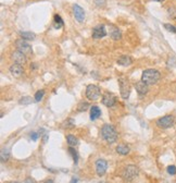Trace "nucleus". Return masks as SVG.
Here are the masks:
<instances>
[{"label": "nucleus", "mask_w": 176, "mask_h": 183, "mask_svg": "<svg viewBox=\"0 0 176 183\" xmlns=\"http://www.w3.org/2000/svg\"><path fill=\"white\" fill-rule=\"evenodd\" d=\"M161 74L160 72L155 69H147L142 72V81L146 83L147 85H153L160 80Z\"/></svg>", "instance_id": "1"}, {"label": "nucleus", "mask_w": 176, "mask_h": 183, "mask_svg": "<svg viewBox=\"0 0 176 183\" xmlns=\"http://www.w3.org/2000/svg\"><path fill=\"white\" fill-rule=\"evenodd\" d=\"M101 135H102V139L106 141L109 144H112V143L117 142V132L115 131L113 125L111 124H104L101 129Z\"/></svg>", "instance_id": "2"}, {"label": "nucleus", "mask_w": 176, "mask_h": 183, "mask_svg": "<svg viewBox=\"0 0 176 183\" xmlns=\"http://www.w3.org/2000/svg\"><path fill=\"white\" fill-rule=\"evenodd\" d=\"M138 173H139L138 168L136 167V166H134V165H129V166H127V167L123 170L122 177L125 181L131 182V181H133L137 176H138Z\"/></svg>", "instance_id": "3"}, {"label": "nucleus", "mask_w": 176, "mask_h": 183, "mask_svg": "<svg viewBox=\"0 0 176 183\" xmlns=\"http://www.w3.org/2000/svg\"><path fill=\"white\" fill-rule=\"evenodd\" d=\"M119 86H120V93H121V96H122L123 99H127L131 95V84L127 81V79L125 77H120L119 79Z\"/></svg>", "instance_id": "4"}, {"label": "nucleus", "mask_w": 176, "mask_h": 183, "mask_svg": "<svg viewBox=\"0 0 176 183\" xmlns=\"http://www.w3.org/2000/svg\"><path fill=\"white\" fill-rule=\"evenodd\" d=\"M101 96V89L99 86L90 84L86 87V97L89 100H97L98 98Z\"/></svg>", "instance_id": "5"}, {"label": "nucleus", "mask_w": 176, "mask_h": 183, "mask_svg": "<svg viewBox=\"0 0 176 183\" xmlns=\"http://www.w3.org/2000/svg\"><path fill=\"white\" fill-rule=\"evenodd\" d=\"M175 123V119H174L173 116H164V117L160 118L157 120V125L161 129H169L171 126L174 125Z\"/></svg>", "instance_id": "6"}, {"label": "nucleus", "mask_w": 176, "mask_h": 183, "mask_svg": "<svg viewBox=\"0 0 176 183\" xmlns=\"http://www.w3.org/2000/svg\"><path fill=\"white\" fill-rule=\"evenodd\" d=\"M15 46H16V48H18V50L23 52L24 55L32 54V46L25 41V39H19V41H16Z\"/></svg>", "instance_id": "7"}, {"label": "nucleus", "mask_w": 176, "mask_h": 183, "mask_svg": "<svg viewBox=\"0 0 176 183\" xmlns=\"http://www.w3.org/2000/svg\"><path fill=\"white\" fill-rule=\"evenodd\" d=\"M102 104L104 106H107V107H113L114 105L117 104V97L114 96L112 93H104L103 96H102Z\"/></svg>", "instance_id": "8"}, {"label": "nucleus", "mask_w": 176, "mask_h": 183, "mask_svg": "<svg viewBox=\"0 0 176 183\" xmlns=\"http://www.w3.org/2000/svg\"><path fill=\"white\" fill-rule=\"evenodd\" d=\"M107 169H108L107 160H104V159H98L96 161V172H97V174L99 177L104 176V173L107 172Z\"/></svg>", "instance_id": "9"}, {"label": "nucleus", "mask_w": 176, "mask_h": 183, "mask_svg": "<svg viewBox=\"0 0 176 183\" xmlns=\"http://www.w3.org/2000/svg\"><path fill=\"white\" fill-rule=\"evenodd\" d=\"M73 14L75 16V19L77 20V22L82 23L85 20V11L82 7H79L78 4H73Z\"/></svg>", "instance_id": "10"}, {"label": "nucleus", "mask_w": 176, "mask_h": 183, "mask_svg": "<svg viewBox=\"0 0 176 183\" xmlns=\"http://www.w3.org/2000/svg\"><path fill=\"white\" fill-rule=\"evenodd\" d=\"M104 36H107V31L104 25H97L92 30V38L95 39H100Z\"/></svg>", "instance_id": "11"}, {"label": "nucleus", "mask_w": 176, "mask_h": 183, "mask_svg": "<svg viewBox=\"0 0 176 183\" xmlns=\"http://www.w3.org/2000/svg\"><path fill=\"white\" fill-rule=\"evenodd\" d=\"M10 73L12 74L13 76H15V77H19L23 74L24 72V69H23V66L19 63H13L12 66H10Z\"/></svg>", "instance_id": "12"}, {"label": "nucleus", "mask_w": 176, "mask_h": 183, "mask_svg": "<svg viewBox=\"0 0 176 183\" xmlns=\"http://www.w3.org/2000/svg\"><path fill=\"white\" fill-rule=\"evenodd\" d=\"M149 85H147L146 83H144L142 81H139V82L136 83V91H137V93H138V95H140V96H145L146 94H147L148 92H149V87H148Z\"/></svg>", "instance_id": "13"}, {"label": "nucleus", "mask_w": 176, "mask_h": 183, "mask_svg": "<svg viewBox=\"0 0 176 183\" xmlns=\"http://www.w3.org/2000/svg\"><path fill=\"white\" fill-rule=\"evenodd\" d=\"M12 59L15 63H19V64H24L26 62V57L25 55L21 52V51H14L12 54Z\"/></svg>", "instance_id": "14"}, {"label": "nucleus", "mask_w": 176, "mask_h": 183, "mask_svg": "<svg viewBox=\"0 0 176 183\" xmlns=\"http://www.w3.org/2000/svg\"><path fill=\"white\" fill-rule=\"evenodd\" d=\"M133 63L132 58L129 56H121V57L117 59V64L122 66H128Z\"/></svg>", "instance_id": "15"}, {"label": "nucleus", "mask_w": 176, "mask_h": 183, "mask_svg": "<svg viewBox=\"0 0 176 183\" xmlns=\"http://www.w3.org/2000/svg\"><path fill=\"white\" fill-rule=\"evenodd\" d=\"M101 116V110L97 106H92L90 108V120H97L98 118Z\"/></svg>", "instance_id": "16"}, {"label": "nucleus", "mask_w": 176, "mask_h": 183, "mask_svg": "<svg viewBox=\"0 0 176 183\" xmlns=\"http://www.w3.org/2000/svg\"><path fill=\"white\" fill-rule=\"evenodd\" d=\"M110 36L112 37V39L114 41H119L122 38V33L117 27H114V26H111V32H110Z\"/></svg>", "instance_id": "17"}, {"label": "nucleus", "mask_w": 176, "mask_h": 183, "mask_svg": "<svg viewBox=\"0 0 176 183\" xmlns=\"http://www.w3.org/2000/svg\"><path fill=\"white\" fill-rule=\"evenodd\" d=\"M20 35H21V37L23 39H25V41H33L36 38V34L35 33H32V32H27V31H20L19 32Z\"/></svg>", "instance_id": "18"}, {"label": "nucleus", "mask_w": 176, "mask_h": 183, "mask_svg": "<svg viewBox=\"0 0 176 183\" xmlns=\"http://www.w3.org/2000/svg\"><path fill=\"white\" fill-rule=\"evenodd\" d=\"M66 141H67L69 146H71V147H75V146L78 145V139H77V137H75V135H73V134L66 135Z\"/></svg>", "instance_id": "19"}, {"label": "nucleus", "mask_w": 176, "mask_h": 183, "mask_svg": "<svg viewBox=\"0 0 176 183\" xmlns=\"http://www.w3.org/2000/svg\"><path fill=\"white\" fill-rule=\"evenodd\" d=\"M117 154L125 156V155L129 154V147L125 144H120V145L117 146Z\"/></svg>", "instance_id": "20"}, {"label": "nucleus", "mask_w": 176, "mask_h": 183, "mask_svg": "<svg viewBox=\"0 0 176 183\" xmlns=\"http://www.w3.org/2000/svg\"><path fill=\"white\" fill-rule=\"evenodd\" d=\"M54 29H61L63 26V20L59 14H56L54 16Z\"/></svg>", "instance_id": "21"}, {"label": "nucleus", "mask_w": 176, "mask_h": 183, "mask_svg": "<svg viewBox=\"0 0 176 183\" xmlns=\"http://www.w3.org/2000/svg\"><path fill=\"white\" fill-rule=\"evenodd\" d=\"M69 152L71 154V156L73 157V160H74V164H77V161H78V154L76 152V149L74 147H69Z\"/></svg>", "instance_id": "22"}, {"label": "nucleus", "mask_w": 176, "mask_h": 183, "mask_svg": "<svg viewBox=\"0 0 176 183\" xmlns=\"http://www.w3.org/2000/svg\"><path fill=\"white\" fill-rule=\"evenodd\" d=\"M32 103H33V99H32V97H29V96H24V97H22L19 100L20 105H29V104H32Z\"/></svg>", "instance_id": "23"}, {"label": "nucleus", "mask_w": 176, "mask_h": 183, "mask_svg": "<svg viewBox=\"0 0 176 183\" xmlns=\"http://www.w3.org/2000/svg\"><path fill=\"white\" fill-rule=\"evenodd\" d=\"M44 95H45L44 89H40V91L36 92V94H35V101H36V103L40 101L41 99H43V97H44Z\"/></svg>", "instance_id": "24"}, {"label": "nucleus", "mask_w": 176, "mask_h": 183, "mask_svg": "<svg viewBox=\"0 0 176 183\" xmlns=\"http://www.w3.org/2000/svg\"><path fill=\"white\" fill-rule=\"evenodd\" d=\"M89 108V104L88 103H84V101H82V103H79L78 106H77V109H78V111H86Z\"/></svg>", "instance_id": "25"}, {"label": "nucleus", "mask_w": 176, "mask_h": 183, "mask_svg": "<svg viewBox=\"0 0 176 183\" xmlns=\"http://www.w3.org/2000/svg\"><path fill=\"white\" fill-rule=\"evenodd\" d=\"M9 156H10V153L8 149H2V151H1V161H2V162L8 160Z\"/></svg>", "instance_id": "26"}, {"label": "nucleus", "mask_w": 176, "mask_h": 183, "mask_svg": "<svg viewBox=\"0 0 176 183\" xmlns=\"http://www.w3.org/2000/svg\"><path fill=\"white\" fill-rule=\"evenodd\" d=\"M167 13H169V16H170L171 19H176V8H174V7L169 8Z\"/></svg>", "instance_id": "27"}, {"label": "nucleus", "mask_w": 176, "mask_h": 183, "mask_svg": "<svg viewBox=\"0 0 176 183\" xmlns=\"http://www.w3.org/2000/svg\"><path fill=\"white\" fill-rule=\"evenodd\" d=\"M164 27H165L166 31L171 32V33H175L176 34V26L172 25V24H164Z\"/></svg>", "instance_id": "28"}, {"label": "nucleus", "mask_w": 176, "mask_h": 183, "mask_svg": "<svg viewBox=\"0 0 176 183\" xmlns=\"http://www.w3.org/2000/svg\"><path fill=\"white\" fill-rule=\"evenodd\" d=\"M166 170H167V173L171 174V176L176 174V167H175V166H169Z\"/></svg>", "instance_id": "29"}, {"label": "nucleus", "mask_w": 176, "mask_h": 183, "mask_svg": "<svg viewBox=\"0 0 176 183\" xmlns=\"http://www.w3.org/2000/svg\"><path fill=\"white\" fill-rule=\"evenodd\" d=\"M31 139H33L34 142H35V141H37V139H38V134L36 132H32L31 133Z\"/></svg>", "instance_id": "30"}, {"label": "nucleus", "mask_w": 176, "mask_h": 183, "mask_svg": "<svg viewBox=\"0 0 176 183\" xmlns=\"http://www.w3.org/2000/svg\"><path fill=\"white\" fill-rule=\"evenodd\" d=\"M96 4H97L98 7L104 6V4H106V1H104V0H96Z\"/></svg>", "instance_id": "31"}, {"label": "nucleus", "mask_w": 176, "mask_h": 183, "mask_svg": "<svg viewBox=\"0 0 176 183\" xmlns=\"http://www.w3.org/2000/svg\"><path fill=\"white\" fill-rule=\"evenodd\" d=\"M48 137H49V135H48V133H45L44 135H43V141H44V143L47 142Z\"/></svg>", "instance_id": "32"}, {"label": "nucleus", "mask_w": 176, "mask_h": 183, "mask_svg": "<svg viewBox=\"0 0 176 183\" xmlns=\"http://www.w3.org/2000/svg\"><path fill=\"white\" fill-rule=\"evenodd\" d=\"M24 183H36L35 182V180H33V179H31V178H27L25 181H24Z\"/></svg>", "instance_id": "33"}, {"label": "nucleus", "mask_w": 176, "mask_h": 183, "mask_svg": "<svg viewBox=\"0 0 176 183\" xmlns=\"http://www.w3.org/2000/svg\"><path fill=\"white\" fill-rule=\"evenodd\" d=\"M78 182V179L77 178H72V180L70 181V183H77Z\"/></svg>", "instance_id": "34"}, {"label": "nucleus", "mask_w": 176, "mask_h": 183, "mask_svg": "<svg viewBox=\"0 0 176 183\" xmlns=\"http://www.w3.org/2000/svg\"><path fill=\"white\" fill-rule=\"evenodd\" d=\"M31 69L36 70V69H37V64H36V63H32V64H31Z\"/></svg>", "instance_id": "35"}, {"label": "nucleus", "mask_w": 176, "mask_h": 183, "mask_svg": "<svg viewBox=\"0 0 176 183\" xmlns=\"http://www.w3.org/2000/svg\"><path fill=\"white\" fill-rule=\"evenodd\" d=\"M44 183H54V181H52V180H46Z\"/></svg>", "instance_id": "36"}, {"label": "nucleus", "mask_w": 176, "mask_h": 183, "mask_svg": "<svg viewBox=\"0 0 176 183\" xmlns=\"http://www.w3.org/2000/svg\"><path fill=\"white\" fill-rule=\"evenodd\" d=\"M154 1H158V2H163L164 0H154Z\"/></svg>", "instance_id": "37"}, {"label": "nucleus", "mask_w": 176, "mask_h": 183, "mask_svg": "<svg viewBox=\"0 0 176 183\" xmlns=\"http://www.w3.org/2000/svg\"><path fill=\"white\" fill-rule=\"evenodd\" d=\"M10 183H20V182H10Z\"/></svg>", "instance_id": "38"}]
</instances>
